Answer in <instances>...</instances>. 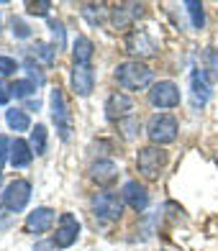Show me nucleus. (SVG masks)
I'll use <instances>...</instances> for the list:
<instances>
[{"instance_id": "obj_9", "label": "nucleus", "mask_w": 218, "mask_h": 251, "mask_svg": "<svg viewBox=\"0 0 218 251\" xmlns=\"http://www.w3.org/2000/svg\"><path fill=\"white\" fill-rule=\"evenodd\" d=\"M80 238V223L72 213H62L59 223H56V233L52 241L56 244V249H70L72 244H77Z\"/></svg>"}, {"instance_id": "obj_4", "label": "nucleus", "mask_w": 218, "mask_h": 251, "mask_svg": "<svg viewBox=\"0 0 218 251\" xmlns=\"http://www.w3.org/2000/svg\"><path fill=\"white\" fill-rule=\"evenodd\" d=\"M123 49L129 51L131 56H136V62H139V59H146V56L157 54V44H154V39L149 36L144 28H134V31L126 33Z\"/></svg>"}, {"instance_id": "obj_34", "label": "nucleus", "mask_w": 218, "mask_h": 251, "mask_svg": "<svg viewBox=\"0 0 218 251\" xmlns=\"http://www.w3.org/2000/svg\"><path fill=\"white\" fill-rule=\"evenodd\" d=\"M0 185H3V175H0Z\"/></svg>"}, {"instance_id": "obj_28", "label": "nucleus", "mask_w": 218, "mask_h": 251, "mask_svg": "<svg viewBox=\"0 0 218 251\" xmlns=\"http://www.w3.org/2000/svg\"><path fill=\"white\" fill-rule=\"evenodd\" d=\"M24 67H26V70H28V75H31L33 79H36V87H41V85H44V72L39 70V64L33 62L31 56H26V62H24Z\"/></svg>"}, {"instance_id": "obj_26", "label": "nucleus", "mask_w": 218, "mask_h": 251, "mask_svg": "<svg viewBox=\"0 0 218 251\" xmlns=\"http://www.w3.org/2000/svg\"><path fill=\"white\" fill-rule=\"evenodd\" d=\"M26 8H28L31 16H49L52 3L49 0H31V3H26Z\"/></svg>"}, {"instance_id": "obj_24", "label": "nucleus", "mask_w": 218, "mask_h": 251, "mask_svg": "<svg viewBox=\"0 0 218 251\" xmlns=\"http://www.w3.org/2000/svg\"><path fill=\"white\" fill-rule=\"evenodd\" d=\"M118 131L123 133V139H126V141H131V139H136V133L141 131V123L136 121L134 116H131V118H123V121L118 123Z\"/></svg>"}, {"instance_id": "obj_18", "label": "nucleus", "mask_w": 218, "mask_h": 251, "mask_svg": "<svg viewBox=\"0 0 218 251\" xmlns=\"http://www.w3.org/2000/svg\"><path fill=\"white\" fill-rule=\"evenodd\" d=\"M31 159H33L31 146H28L26 141L16 139V141H13V146H10V164L18 167V169H24V167H28V164H31Z\"/></svg>"}, {"instance_id": "obj_3", "label": "nucleus", "mask_w": 218, "mask_h": 251, "mask_svg": "<svg viewBox=\"0 0 218 251\" xmlns=\"http://www.w3.org/2000/svg\"><path fill=\"white\" fill-rule=\"evenodd\" d=\"M146 136L152 139L154 146L172 144L177 139V121L172 116H167V113H157V116H152L146 123Z\"/></svg>"}, {"instance_id": "obj_17", "label": "nucleus", "mask_w": 218, "mask_h": 251, "mask_svg": "<svg viewBox=\"0 0 218 251\" xmlns=\"http://www.w3.org/2000/svg\"><path fill=\"white\" fill-rule=\"evenodd\" d=\"M93 54H95V49H93V41H90L87 36H77L75 39V44H72V59H75V64H87L90 67Z\"/></svg>"}, {"instance_id": "obj_25", "label": "nucleus", "mask_w": 218, "mask_h": 251, "mask_svg": "<svg viewBox=\"0 0 218 251\" xmlns=\"http://www.w3.org/2000/svg\"><path fill=\"white\" fill-rule=\"evenodd\" d=\"M36 93V82H31V79H18V82L10 85V95L16 98H28Z\"/></svg>"}, {"instance_id": "obj_10", "label": "nucleus", "mask_w": 218, "mask_h": 251, "mask_svg": "<svg viewBox=\"0 0 218 251\" xmlns=\"http://www.w3.org/2000/svg\"><path fill=\"white\" fill-rule=\"evenodd\" d=\"M131 110H134V100L126 93H113L106 100V118L108 121L121 123L123 118H131Z\"/></svg>"}, {"instance_id": "obj_8", "label": "nucleus", "mask_w": 218, "mask_h": 251, "mask_svg": "<svg viewBox=\"0 0 218 251\" xmlns=\"http://www.w3.org/2000/svg\"><path fill=\"white\" fill-rule=\"evenodd\" d=\"M180 90L175 82H169V79H162V82L152 85L149 90V102H152L154 108H177L180 105Z\"/></svg>"}, {"instance_id": "obj_6", "label": "nucleus", "mask_w": 218, "mask_h": 251, "mask_svg": "<svg viewBox=\"0 0 218 251\" xmlns=\"http://www.w3.org/2000/svg\"><path fill=\"white\" fill-rule=\"evenodd\" d=\"M164 164H167V154L159 149V146H144L139 151V172L146 179H157L162 175Z\"/></svg>"}, {"instance_id": "obj_32", "label": "nucleus", "mask_w": 218, "mask_h": 251, "mask_svg": "<svg viewBox=\"0 0 218 251\" xmlns=\"http://www.w3.org/2000/svg\"><path fill=\"white\" fill-rule=\"evenodd\" d=\"M10 100V85H5L3 79H0V105H5Z\"/></svg>"}, {"instance_id": "obj_13", "label": "nucleus", "mask_w": 218, "mask_h": 251, "mask_svg": "<svg viewBox=\"0 0 218 251\" xmlns=\"http://www.w3.org/2000/svg\"><path fill=\"white\" fill-rule=\"evenodd\" d=\"M72 87L80 98H87L95 87V75L87 64H75L72 67Z\"/></svg>"}, {"instance_id": "obj_5", "label": "nucleus", "mask_w": 218, "mask_h": 251, "mask_svg": "<svg viewBox=\"0 0 218 251\" xmlns=\"http://www.w3.org/2000/svg\"><path fill=\"white\" fill-rule=\"evenodd\" d=\"M93 213L103 221H118L123 215V198L116 192H98L93 198Z\"/></svg>"}, {"instance_id": "obj_29", "label": "nucleus", "mask_w": 218, "mask_h": 251, "mask_svg": "<svg viewBox=\"0 0 218 251\" xmlns=\"http://www.w3.org/2000/svg\"><path fill=\"white\" fill-rule=\"evenodd\" d=\"M16 70H18L16 59H10V56H0V75L8 77V75H13Z\"/></svg>"}, {"instance_id": "obj_22", "label": "nucleus", "mask_w": 218, "mask_h": 251, "mask_svg": "<svg viewBox=\"0 0 218 251\" xmlns=\"http://www.w3.org/2000/svg\"><path fill=\"white\" fill-rule=\"evenodd\" d=\"M185 10H188V16L192 21V28H203L205 26V13H203V5L200 3H195V0H188L185 3Z\"/></svg>"}, {"instance_id": "obj_33", "label": "nucleus", "mask_w": 218, "mask_h": 251, "mask_svg": "<svg viewBox=\"0 0 218 251\" xmlns=\"http://www.w3.org/2000/svg\"><path fill=\"white\" fill-rule=\"evenodd\" d=\"M33 251H56V244L54 241H47V244H36Z\"/></svg>"}, {"instance_id": "obj_11", "label": "nucleus", "mask_w": 218, "mask_h": 251, "mask_svg": "<svg viewBox=\"0 0 218 251\" xmlns=\"http://www.w3.org/2000/svg\"><path fill=\"white\" fill-rule=\"evenodd\" d=\"M144 13V5L141 3H121L116 8H110V24L113 28H129L136 18Z\"/></svg>"}, {"instance_id": "obj_7", "label": "nucleus", "mask_w": 218, "mask_h": 251, "mask_svg": "<svg viewBox=\"0 0 218 251\" xmlns=\"http://www.w3.org/2000/svg\"><path fill=\"white\" fill-rule=\"evenodd\" d=\"M31 200V182L28 179H13L3 192V205L10 213H21Z\"/></svg>"}, {"instance_id": "obj_21", "label": "nucleus", "mask_w": 218, "mask_h": 251, "mask_svg": "<svg viewBox=\"0 0 218 251\" xmlns=\"http://www.w3.org/2000/svg\"><path fill=\"white\" fill-rule=\"evenodd\" d=\"M28 146H31V151L36 154V156L47 154V128H44L41 123H36V128L31 131V141H28Z\"/></svg>"}, {"instance_id": "obj_23", "label": "nucleus", "mask_w": 218, "mask_h": 251, "mask_svg": "<svg viewBox=\"0 0 218 251\" xmlns=\"http://www.w3.org/2000/svg\"><path fill=\"white\" fill-rule=\"evenodd\" d=\"M33 54H36L47 67H52L54 59H56V47H52V44H44V41H36V47H33Z\"/></svg>"}, {"instance_id": "obj_20", "label": "nucleus", "mask_w": 218, "mask_h": 251, "mask_svg": "<svg viewBox=\"0 0 218 251\" xmlns=\"http://www.w3.org/2000/svg\"><path fill=\"white\" fill-rule=\"evenodd\" d=\"M82 16L87 18V24H90V26H100L103 21L108 18V8H106V5L87 3V5H82Z\"/></svg>"}, {"instance_id": "obj_16", "label": "nucleus", "mask_w": 218, "mask_h": 251, "mask_svg": "<svg viewBox=\"0 0 218 251\" xmlns=\"http://www.w3.org/2000/svg\"><path fill=\"white\" fill-rule=\"evenodd\" d=\"M90 177H93L98 185H110L113 179L118 177V167L110 159H98V162L90 167Z\"/></svg>"}, {"instance_id": "obj_30", "label": "nucleus", "mask_w": 218, "mask_h": 251, "mask_svg": "<svg viewBox=\"0 0 218 251\" xmlns=\"http://www.w3.org/2000/svg\"><path fill=\"white\" fill-rule=\"evenodd\" d=\"M13 36H18V39H28V36H31V28L24 24V21L13 18Z\"/></svg>"}, {"instance_id": "obj_14", "label": "nucleus", "mask_w": 218, "mask_h": 251, "mask_svg": "<svg viewBox=\"0 0 218 251\" xmlns=\"http://www.w3.org/2000/svg\"><path fill=\"white\" fill-rule=\"evenodd\" d=\"M54 226V210L52 208H36L26 218V231L28 233H47Z\"/></svg>"}, {"instance_id": "obj_19", "label": "nucleus", "mask_w": 218, "mask_h": 251, "mask_svg": "<svg viewBox=\"0 0 218 251\" xmlns=\"http://www.w3.org/2000/svg\"><path fill=\"white\" fill-rule=\"evenodd\" d=\"M5 121H8V126H10L13 131H28V128H31V121H28V116H26V110H21V108L5 110Z\"/></svg>"}, {"instance_id": "obj_31", "label": "nucleus", "mask_w": 218, "mask_h": 251, "mask_svg": "<svg viewBox=\"0 0 218 251\" xmlns=\"http://www.w3.org/2000/svg\"><path fill=\"white\" fill-rule=\"evenodd\" d=\"M10 146L13 144L8 141V136H0V167L5 164V159H10Z\"/></svg>"}, {"instance_id": "obj_12", "label": "nucleus", "mask_w": 218, "mask_h": 251, "mask_svg": "<svg viewBox=\"0 0 218 251\" xmlns=\"http://www.w3.org/2000/svg\"><path fill=\"white\" fill-rule=\"evenodd\" d=\"M121 198H123V202H129L136 213H141V210H146V205H149V190L141 185V182L129 179V182L123 185Z\"/></svg>"}, {"instance_id": "obj_15", "label": "nucleus", "mask_w": 218, "mask_h": 251, "mask_svg": "<svg viewBox=\"0 0 218 251\" xmlns=\"http://www.w3.org/2000/svg\"><path fill=\"white\" fill-rule=\"evenodd\" d=\"M190 87H192V105H205V102L211 100V82L208 77H205L203 70H195L192 77H190Z\"/></svg>"}, {"instance_id": "obj_1", "label": "nucleus", "mask_w": 218, "mask_h": 251, "mask_svg": "<svg viewBox=\"0 0 218 251\" xmlns=\"http://www.w3.org/2000/svg\"><path fill=\"white\" fill-rule=\"evenodd\" d=\"M152 70L141 62H123L116 67V79L123 90H144L152 85Z\"/></svg>"}, {"instance_id": "obj_27", "label": "nucleus", "mask_w": 218, "mask_h": 251, "mask_svg": "<svg viewBox=\"0 0 218 251\" xmlns=\"http://www.w3.org/2000/svg\"><path fill=\"white\" fill-rule=\"evenodd\" d=\"M49 31H52V36H54V41H56V51L59 49H64V26L59 24V21H49Z\"/></svg>"}, {"instance_id": "obj_35", "label": "nucleus", "mask_w": 218, "mask_h": 251, "mask_svg": "<svg viewBox=\"0 0 218 251\" xmlns=\"http://www.w3.org/2000/svg\"><path fill=\"white\" fill-rule=\"evenodd\" d=\"M0 21H3V16H0Z\"/></svg>"}, {"instance_id": "obj_2", "label": "nucleus", "mask_w": 218, "mask_h": 251, "mask_svg": "<svg viewBox=\"0 0 218 251\" xmlns=\"http://www.w3.org/2000/svg\"><path fill=\"white\" fill-rule=\"evenodd\" d=\"M49 108H52V121L56 126V133H59L62 141H70L72 136V116H70V108H67V100L62 87H54L52 95H49Z\"/></svg>"}]
</instances>
